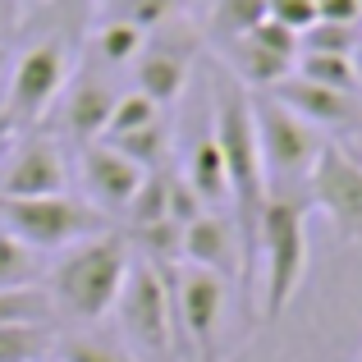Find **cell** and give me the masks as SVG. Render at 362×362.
<instances>
[{
	"label": "cell",
	"instance_id": "6da1fadb",
	"mask_svg": "<svg viewBox=\"0 0 362 362\" xmlns=\"http://www.w3.org/2000/svg\"><path fill=\"white\" fill-rule=\"evenodd\" d=\"M211 133L221 142L225 175H230V216L239 230V252H243V289L252 293V266H257V225L266 206V170L257 151V124H252V92L243 83H221L211 110Z\"/></svg>",
	"mask_w": 362,
	"mask_h": 362
},
{
	"label": "cell",
	"instance_id": "7a4b0ae2",
	"mask_svg": "<svg viewBox=\"0 0 362 362\" xmlns=\"http://www.w3.org/2000/svg\"><path fill=\"white\" fill-rule=\"evenodd\" d=\"M129 266H133V247L115 230L64 247L46 266V289H51L55 312L74 321H101L106 312H115Z\"/></svg>",
	"mask_w": 362,
	"mask_h": 362
},
{
	"label": "cell",
	"instance_id": "3957f363",
	"mask_svg": "<svg viewBox=\"0 0 362 362\" xmlns=\"http://www.w3.org/2000/svg\"><path fill=\"white\" fill-rule=\"evenodd\" d=\"M308 193H266L257 225V262H262V317L280 321L308 275Z\"/></svg>",
	"mask_w": 362,
	"mask_h": 362
},
{
	"label": "cell",
	"instance_id": "277c9868",
	"mask_svg": "<svg viewBox=\"0 0 362 362\" xmlns=\"http://www.w3.org/2000/svg\"><path fill=\"white\" fill-rule=\"evenodd\" d=\"M252 124L266 170V193H308V175L326 147V133L298 119L271 92H252Z\"/></svg>",
	"mask_w": 362,
	"mask_h": 362
},
{
	"label": "cell",
	"instance_id": "5b68a950",
	"mask_svg": "<svg viewBox=\"0 0 362 362\" xmlns=\"http://www.w3.org/2000/svg\"><path fill=\"white\" fill-rule=\"evenodd\" d=\"M175 312V349H184V362H221V330L230 308V280L202 266H160Z\"/></svg>",
	"mask_w": 362,
	"mask_h": 362
},
{
	"label": "cell",
	"instance_id": "8992f818",
	"mask_svg": "<svg viewBox=\"0 0 362 362\" xmlns=\"http://www.w3.org/2000/svg\"><path fill=\"white\" fill-rule=\"evenodd\" d=\"M119 330H124V349L142 362H179L175 349V312H170V289H165V271L151 262H133L129 280L119 289Z\"/></svg>",
	"mask_w": 362,
	"mask_h": 362
},
{
	"label": "cell",
	"instance_id": "52a82bcc",
	"mask_svg": "<svg viewBox=\"0 0 362 362\" xmlns=\"http://www.w3.org/2000/svg\"><path fill=\"white\" fill-rule=\"evenodd\" d=\"M0 230L18 234L37 252H64V247L106 234V211L69 193L51 197H0Z\"/></svg>",
	"mask_w": 362,
	"mask_h": 362
},
{
	"label": "cell",
	"instance_id": "ba28073f",
	"mask_svg": "<svg viewBox=\"0 0 362 362\" xmlns=\"http://www.w3.org/2000/svg\"><path fill=\"white\" fill-rule=\"evenodd\" d=\"M308 202L330 221L339 243H362V156L326 138L308 175Z\"/></svg>",
	"mask_w": 362,
	"mask_h": 362
},
{
	"label": "cell",
	"instance_id": "9c48e42d",
	"mask_svg": "<svg viewBox=\"0 0 362 362\" xmlns=\"http://www.w3.org/2000/svg\"><path fill=\"white\" fill-rule=\"evenodd\" d=\"M64 74H69V60H64L60 42H37L33 51H23L18 64H14V74H9L0 124H5V129H28V124H37L60 101Z\"/></svg>",
	"mask_w": 362,
	"mask_h": 362
},
{
	"label": "cell",
	"instance_id": "30bf717a",
	"mask_svg": "<svg viewBox=\"0 0 362 362\" xmlns=\"http://www.w3.org/2000/svg\"><path fill=\"white\" fill-rule=\"evenodd\" d=\"M193 55H197V33L188 23H179L175 33V14L165 23H156L147 33V46L133 60V83H138L142 97H151L160 110L175 106L188 88V74H193Z\"/></svg>",
	"mask_w": 362,
	"mask_h": 362
},
{
	"label": "cell",
	"instance_id": "8fae6325",
	"mask_svg": "<svg viewBox=\"0 0 362 362\" xmlns=\"http://www.w3.org/2000/svg\"><path fill=\"white\" fill-rule=\"evenodd\" d=\"M64 156L55 147V138H23L14 151H9L5 170H0V197H51V193H64Z\"/></svg>",
	"mask_w": 362,
	"mask_h": 362
},
{
	"label": "cell",
	"instance_id": "7c38bea8",
	"mask_svg": "<svg viewBox=\"0 0 362 362\" xmlns=\"http://www.w3.org/2000/svg\"><path fill=\"white\" fill-rule=\"evenodd\" d=\"M271 97L284 101L293 115L308 119L312 129H321V133H349V129L362 124V97L335 92V88H317V83L298 78V74H289L284 83H275Z\"/></svg>",
	"mask_w": 362,
	"mask_h": 362
},
{
	"label": "cell",
	"instance_id": "4fadbf2b",
	"mask_svg": "<svg viewBox=\"0 0 362 362\" xmlns=\"http://www.w3.org/2000/svg\"><path fill=\"white\" fill-rule=\"evenodd\" d=\"M184 262L216 271L221 280L243 284V252H239V230L230 211H206L193 225H184Z\"/></svg>",
	"mask_w": 362,
	"mask_h": 362
},
{
	"label": "cell",
	"instance_id": "5bb4252c",
	"mask_svg": "<svg viewBox=\"0 0 362 362\" xmlns=\"http://www.w3.org/2000/svg\"><path fill=\"white\" fill-rule=\"evenodd\" d=\"M83 188H88V202L97 206V211H124V206L133 202V193H138L142 175L147 170H138L129 156H119L110 142H88L83 147Z\"/></svg>",
	"mask_w": 362,
	"mask_h": 362
},
{
	"label": "cell",
	"instance_id": "9a60e30c",
	"mask_svg": "<svg viewBox=\"0 0 362 362\" xmlns=\"http://www.w3.org/2000/svg\"><path fill=\"white\" fill-rule=\"evenodd\" d=\"M115 97L119 92H110L106 78H97L92 69H83L78 78L69 83V92H64V133H74V142H83V147L97 142L101 133H106Z\"/></svg>",
	"mask_w": 362,
	"mask_h": 362
},
{
	"label": "cell",
	"instance_id": "2e32d148",
	"mask_svg": "<svg viewBox=\"0 0 362 362\" xmlns=\"http://www.w3.org/2000/svg\"><path fill=\"white\" fill-rule=\"evenodd\" d=\"M184 179L193 184V193L202 197L206 211H216V206H221V211H230V175H225V156H221V142H216L211 129L193 142Z\"/></svg>",
	"mask_w": 362,
	"mask_h": 362
},
{
	"label": "cell",
	"instance_id": "e0dca14e",
	"mask_svg": "<svg viewBox=\"0 0 362 362\" xmlns=\"http://www.w3.org/2000/svg\"><path fill=\"white\" fill-rule=\"evenodd\" d=\"M23 284H46V252L0 230V289H23Z\"/></svg>",
	"mask_w": 362,
	"mask_h": 362
},
{
	"label": "cell",
	"instance_id": "ac0fdd59",
	"mask_svg": "<svg viewBox=\"0 0 362 362\" xmlns=\"http://www.w3.org/2000/svg\"><path fill=\"white\" fill-rule=\"evenodd\" d=\"M60 317L46 284H23V289H0V326H51Z\"/></svg>",
	"mask_w": 362,
	"mask_h": 362
},
{
	"label": "cell",
	"instance_id": "d6986e66",
	"mask_svg": "<svg viewBox=\"0 0 362 362\" xmlns=\"http://www.w3.org/2000/svg\"><path fill=\"white\" fill-rule=\"evenodd\" d=\"M101 142H110V147H115L119 156H129L138 170H165V160H170L165 119L147 124V129H133V133H119V138H101Z\"/></svg>",
	"mask_w": 362,
	"mask_h": 362
},
{
	"label": "cell",
	"instance_id": "ffe728a7",
	"mask_svg": "<svg viewBox=\"0 0 362 362\" xmlns=\"http://www.w3.org/2000/svg\"><path fill=\"white\" fill-rule=\"evenodd\" d=\"M293 74L317 88H335V92H354L358 97V69L354 55H326V51H298L293 60Z\"/></svg>",
	"mask_w": 362,
	"mask_h": 362
},
{
	"label": "cell",
	"instance_id": "44dd1931",
	"mask_svg": "<svg viewBox=\"0 0 362 362\" xmlns=\"http://www.w3.org/2000/svg\"><path fill=\"white\" fill-rule=\"evenodd\" d=\"M124 216H129V230L170 221V170H147L138 193H133V202L124 206Z\"/></svg>",
	"mask_w": 362,
	"mask_h": 362
},
{
	"label": "cell",
	"instance_id": "7402d4cb",
	"mask_svg": "<svg viewBox=\"0 0 362 362\" xmlns=\"http://www.w3.org/2000/svg\"><path fill=\"white\" fill-rule=\"evenodd\" d=\"M55 339V326H0V362H46Z\"/></svg>",
	"mask_w": 362,
	"mask_h": 362
},
{
	"label": "cell",
	"instance_id": "603a6c76",
	"mask_svg": "<svg viewBox=\"0 0 362 362\" xmlns=\"http://www.w3.org/2000/svg\"><path fill=\"white\" fill-rule=\"evenodd\" d=\"M92 46H97V55L106 64H133L142 55V46H147V33L133 18H106L97 28V37H92Z\"/></svg>",
	"mask_w": 362,
	"mask_h": 362
},
{
	"label": "cell",
	"instance_id": "cb8c5ba5",
	"mask_svg": "<svg viewBox=\"0 0 362 362\" xmlns=\"http://www.w3.org/2000/svg\"><path fill=\"white\" fill-rule=\"evenodd\" d=\"M124 239L142 243V262H151V266H179V257H184V225H175V221L138 225Z\"/></svg>",
	"mask_w": 362,
	"mask_h": 362
},
{
	"label": "cell",
	"instance_id": "d4e9b609",
	"mask_svg": "<svg viewBox=\"0 0 362 362\" xmlns=\"http://www.w3.org/2000/svg\"><path fill=\"white\" fill-rule=\"evenodd\" d=\"M266 18V0H216L211 28L221 42H239Z\"/></svg>",
	"mask_w": 362,
	"mask_h": 362
},
{
	"label": "cell",
	"instance_id": "484cf974",
	"mask_svg": "<svg viewBox=\"0 0 362 362\" xmlns=\"http://www.w3.org/2000/svg\"><path fill=\"white\" fill-rule=\"evenodd\" d=\"M362 46V23H312L298 37V51H326V55H354Z\"/></svg>",
	"mask_w": 362,
	"mask_h": 362
},
{
	"label": "cell",
	"instance_id": "4316f807",
	"mask_svg": "<svg viewBox=\"0 0 362 362\" xmlns=\"http://www.w3.org/2000/svg\"><path fill=\"white\" fill-rule=\"evenodd\" d=\"M156 119H160V106L133 88V92H124V97H115V110H110L106 133H101V138H119V133L147 129V124H156Z\"/></svg>",
	"mask_w": 362,
	"mask_h": 362
},
{
	"label": "cell",
	"instance_id": "83f0119b",
	"mask_svg": "<svg viewBox=\"0 0 362 362\" xmlns=\"http://www.w3.org/2000/svg\"><path fill=\"white\" fill-rule=\"evenodd\" d=\"M55 358L60 362H142V358H133L124 344H110V339H97V335L55 339Z\"/></svg>",
	"mask_w": 362,
	"mask_h": 362
},
{
	"label": "cell",
	"instance_id": "f1b7e54d",
	"mask_svg": "<svg viewBox=\"0 0 362 362\" xmlns=\"http://www.w3.org/2000/svg\"><path fill=\"white\" fill-rule=\"evenodd\" d=\"M247 42H257L271 55H284V60H298V33L284 28V23H275V18H262V23L247 33Z\"/></svg>",
	"mask_w": 362,
	"mask_h": 362
},
{
	"label": "cell",
	"instance_id": "f546056e",
	"mask_svg": "<svg viewBox=\"0 0 362 362\" xmlns=\"http://www.w3.org/2000/svg\"><path fill=\"white\" fill-rule=\"evenodd\" d=\"M266 18L293 28V33L303 37L312 23H317V0H266Z\"/></svg>",
	"mask_w": 362,
	"mask_h": 362
},
{
	"label": "cell",
	"instance_id": "4dcf8cb0",
	"mask_svg": "<svg viewBox=\"0 0 362 362\" xmlns=\"http://www.w3.org/2000/svg\"><path fill=\"white\" fill-rule=\"evenodd\" d=\"M197 216H206L202 197L193 193V184H188V179L170 175V221H175V225H193Z\"/></svg>",
	"mask_w": 362,
	"mask_h": 362
},
{
	"label": "cell",
	"instance_id": "1f68e13d",
	"mask_svg": "<svg viewBox=\"0 0 362 362\" xmlns=\"http://www.w3.org/2000/svg\"><path fill=\"white\" fill-rule=\"evenodd\" d=\"M321 23H362V0H317Z\"/></svg>",
	"mask_w": 362,
	"mask_h": 362
},
{
	"label": "cell",
	"instance_id": "d6a6232c",
	"mask_svg": "<svg viewBox=\"0 0 362 362\" xmlns=\"http://www.w3.org/2000/svg\"><path fill=\"white\" fill-rule=\"evenodd\" d=\"M97 5H101V9H106V18H129V14H133V9H138V5H142V0H97Z\"/></svg>",
	"mask_w": 362,
	"mask_h": 362
},
{
	"label": "cell",
	"instance_id": "836d02e7",
	"mask_svg": "<svg viewBox=\"0 0 362 362\" xmlns=\"http://www.w3.org/2000/svg\"><path fill=\"white\" fill-rule=\"evenodd\" d=\"M354 69H358V97H362V46L354 51Z\"/></svg>",
	"mask_w": 362,
	"mask_h": 362
},
{
	"label": "cell",
	"instance_id": "e575fe53",
	"mask_svg": "<svg viewBox=\"0 0 362 362\" xmlns=\"http://www.w3.org/2000/svg\"><path fill=\"white\" fill-rule=\"evenodd\" d=\"M5 33H9V14H5V5H0V46H5Z\"/></svg>",
	"mask_w": 362,
	"mask_h": 362
},
{
	"label": "cell",
	"instance_id": "d590c367",
	"mask_svg": "<svg viewBox=\"0 0 362 362\" xmlns=\"http://www.w3.org/2000/svg\"><path fill=\"white\" fill-rule=\"evenodd\" d=\"M0 69H5V46H0Z\"/></svg>",
	"mask_w": 362,
	"mask_h": 362
},
{
	"label": "cell",
	"instance_id": "8d00e7d4",
	"mask_svg": "<svg viewBox=\"0 0 362 362\" xmlns=\"http://www.w3.org/2000/svg\"><path fill=\"white\" fill-rule=\"evenodd\" d=\"M46 362H60V358H55V354H51V358H46Z\"/></svg>",
	"mask_w": 362,
	"mask_h": 362
},
{
	"label": "cell",
	"instance_id": "74e56055",
	"mask_svg": "<svg viewBox=\"0 0 362 362\" xmlns=\"http://www.w3.org/2000/svg\"><path fill=\"white\" fill-rule=\"evenodd\" d=\"M0 133H5V124H0Z\"/></svg>",
	"mask_w": 362,
	"mask_h": 362
},
{
	"label": "cell",
	"instance_id": "f35d334b",
	"mask_svg": "<svg viewBox=\"0 0 362 362\" xmlns=\"http://www.w3.org/2000/svg\"><path fill=\"white\" fill-rule=\"evenodd\" d=\"M83 5H88V0H83Z\"/></svg>",
	"mask_w": 362,
	"mask_h": 362
}]
</instances>
